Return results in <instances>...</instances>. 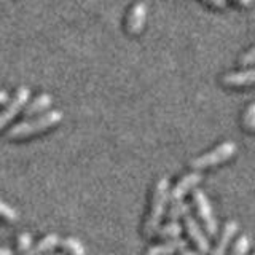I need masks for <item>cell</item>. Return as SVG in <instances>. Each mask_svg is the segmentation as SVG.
<instances>
[{
	"label": "cell",
	"mask_w": 255,
	"mask_h": 255,
	"mask_svg": "<svg viewBox=\"0 0 255 255\" xmlns=\"http://www.w3.org/2000/svg\"><path fill=\"white\" fill-rule=\"evenodd\" d=\"M193 203L196 204V209L199 217H201L203 223H204V228L207 231V235L215 236L217 235V220L214 217V212H212V206L209 203V199L204 195L203 190H195L193 191Z\"/></svg>",
	"instance_id": "4"
},
{
	"label": "cell",
	"mask_w": 255,
	"mask_h": 255,
	"mask_svg": "<svg viewBox=\"0 0 255 255\" xmlns=\"http://www.w3.org/2000/svg\"><path fill=\"white\" fill-rule=\"evenodd\" d=\"M51 104H53V98L50 94H46V93L38 94L30 104L29 102L26 104V107L22 109V115L26 118H29V117L38 115V114H43L45 110H48L51 107Z\"/></svg>",
	"instance_id": "9"
},
{
	"label": "cell",
	"mask_w": 255,
	"mask_h": 255,
	"mask_svg": "<svg viewBox=\"0 0 255 255\" xmlns=\"http://www.w3.org/2000/svg\"><path fill=\"white\" fill-rule=\"evenodd\" d=\"M16 252H18V255H34L32 236L29 233H21L16 238Z\"/></svg>",
	"instance_id": "15"
},
{
	"label": "cell",
	"mask_w": 255,
	"mask_h": 255,
	"mask_svg": "<svg viewBox=\"0 0 255 255\" xmlns=\"http://www.w3.org/2000/svg\"><path fill=\"white\" fill-rule=\"evenodd\" d=\"M6 102H8V93L0 90V106H3V104H6Z\"/></svg>",
	"instance_id": "23"
},
{
	"label": "cell",
	"mask_w": 255,
	"mask_h": 255,
	"mask_svg": "<svg viewBox=\"0 0 255 255\" xmlns=\"http://www.w3.org/2000/svg\"><path fill=\"white\" fill-rule=\"evenodd\" d=\"M18 219L19 214L16 212V209H13L10 204H6L5 201L0 199V220H3L6 223H14L18 222Z\"/></svg>",
	"instance_id": "18"
},
{
	"label": "cell",
	"mask_w": 255,
	"mask_h": 255,
	"mask_svg": "<svg viewBox=\"0 0 255 255\" xmlns=\"http://www.w3.org/2000/svg\"><path fill=\"white\" fill-rule=\"evenodd\" d=\"M180 255H203V254H198L195 251H190L188 247H185V249H182L180 251Z\"/></svg>",
	"instance_id": "24"
},
{
	"label": "cell",
	"mask_w": 255,
	"mask_h": 255,
	"mask_svg": "<svg viewBox=\"0 0 255 255\" xmlns=\"http://www.w3.org/2000/svg\"><path fill=\"white\" fill-rule=\"evenodd\" d=\"M61 244V238L56 233H50L43 236L40 241L37 243V246L34 247V255H48L54 252L56 247H59Z\"/></svg>",
	"instance_id": "13"
},
{
	"label": "cell",
	"mask_w": 255,
	"mask_h": 255,
	"mask_svg": "<svg viewBox=\"0 0 255 255\" xmlns=\"http://www.w3.org/2000/svg\"><path fill=\"white\" fill-rule=\"evenodd\" d=\"M201 179L203 177H201V174H199V172H190L187 175H183V177L177 182V185H175L169 191L171 203L180 201V199H183V196H185L191 188H195L198 183L201 182Z\"/></svg>",
	"instance_id": "7"
},
{
	"label": "cell",
	"mask_w": 255,
	"mask_h": 255,
	"mask_svg": "<svg viewBox=\"0 0 255 255\" xmlns=\"http://www.w3.org/2000/svg\"><path fill=\"white\" fill-rule=\"evenodd\" d=\"M187 214H190V206L187 203H183L182 199L180 201H174L167 211V219L169 220H177L180 217H185Z\"/></svg>",
	"instance_id": "17"
},
{
	"label": "cell",
	"mask_w": 255,
	"mask_h": 255,
	"mask_svg": "<svg viewBox=\"0 0 255 255\" xmlns=\"http://www.w3.org/2000/svg\"><path fill=\"white\" fill-rule=\"evenodd\" d=\"M48 255H64V254H61V252H51V254H48Z\"/></svg>",
	"instance_id": "27"
},
{
	"label": "cell",
	"mask_w": 255,
	"mask_h": 255,
	"mask_svg": "<svg viewBox=\"0 0 255 255\" xmlns=\"http://www.w3.org/2000/svg\"><path fill=\"white\" fill-rule=\"evenodd\" d=\"M254 62H255V48H252V50H249L246 54H243V58H241L243 66H251Z\"/></svg>",
	"instance_id": "21"
},
{
	"label": "cell",
	"mask_w": 255,
	"mask_h": 255,
	"mask_svg": "<svg viewBox=\"0 0 255 255\" xmlns=\"http://www.w3.org/2000/svg\"><path fill=\"white\" fill-rule=\"evenodd\" d=\"M185 227H187V231L191 238V241H193L195 246L198 247L199 254H203V255L209 254L211 252L209 239H207V236L204 235V231L201 230V227H199V223L195 220L193 215H190V214L185 215Z\"/></svg>",
	"instance_id": "6"
},
{
	"label": "cell",
	"mask_w": 255,
	"mask_h": 255,
	"mask_svg": "<svg viewBox=\"0 0 255 255\" xmlns=\"http://www.w3.org/2000/svg\"><path fill=\"white\" fill-rule=\"evenodd\" d=\"M145 19H147V5L143 2L134 3L129 14H128V22H126L128 32L132 35L139 34L143 29V26H145Z\"/></svg>",
	"instance_id": "8"
},
{
	"label": "cell",
	"mask_w": 255,
	"mask_h": 255,
	"mask_svg": "<svg viewBox=\"0 0 255 255\" xmlns=\"http://www.w3.org/2000/svg\"><path fill=\"white\" fill-rule=\"evenodd\" d=\"M62 120V114L59 110H50L46 114H42L32 120H24V122L14 125L10 128L6 132V137L11 140H19V139H26L32 137V135L40 134L50 128H54L56 125H59Z\"/></svg>",
	"instance_id": "1"
},
{
	"label": "cell",
	"mask_w": 255,
	"mask_h": 255,
	"mask_svg": "<svg viewBox=\"0 0 255 255\" xmlns=\"http://www.w3.org/2000/svg\"><path fill=\"white\" fill-rule=\"evenodd\" d=\"M238 228H239L238 223L233 222V220L227 223L225 228H223V231H222V235H220V239H219L217 246H215V249L212 251V255H225L227 254L231 239H233L235 235L238 233Z\"/></svg>",
	"instance_id": "10"
},
{
	"label": "cell",
	"mask_w": 255,
	"mask_h": 255,
	"mask_svg": "<svg viewBox=\"0 0 255 255\" xmlns=\"http://www.w3.org/2000/svg\"><path fill=\"white\" fill-rule=\"evenodd\" d=\"M222 82L228 86H247L255 83V69L249 70H241V72H233L222 78Z\"/></svg>",
	"instance_id": "11"
},
{
	"label": "cell",
	"mask_w": 255,
	"mask_h": 255,
	"mask_svg": "<svg viewBox=\"0 0 255 255\" xmlns=\"http://www.w3.org/2000/svg\"><path fill=\"white\" fill-rule=\"evenodd\" d=\"M185 247H187V241L174 238L164 244H158V246L150 247V249L145 252V255H171L174 252H180L182 249H185Z\"/></svg>",
	"instance_id": "12"
},
{
	"label": "cell",
	"mask_w": 255,
	"mask_h": 255,
	"mask_svg": "<svg viewBox=\"0 0 255 255\" xmlns=\"http://www.w3.org/2000/svg\"><path fill=\"white\" fill-rule=\"evenodd\" d=\"M29 98H30V90L26 86H21L19 90L16 91L11 102L0 112V129H3L6 125H10L13 122V118L26 107V104L29 102Z\"/></svg>",
	"instance_id": "5"
},
{
	"label": "cell",
	"mask_w": 255,
	"mask_h": 255,
	"mask_svg": "<svg viewBox=\"0 0 255 255\" xmlns=\"http://www.w3.org/2000/svg\"><path fill=\"white\" fill-rule=\"evenodd\" d=\"M244 128L247 131H255V102L251 104L244 115Z\"/></svg>",
	"instance_id": "20"
},
{
	"label": "cell",
	"mask_w": 255,
	"mask_h": 255,
	"mask_svg": "<svg viewBox=\"0 0 255 255\" xmlns=\"http://www.w3.org/2000/svg\"><path fill=\"white\" fill-rule=\"evenodd\" d=\"M235 153H236V143L228 140V142L220 143V145L215 147L214 150L207 151V153L191 159L190 166L193 167V169H204V167H211V166L227 161V159H230Z\"/></svg>",
	"instance_id": "3"
},
{
	"label": "cell",
	"mask_w": 255,
	"mask_h": 255,
	"mask_svg": "<svg viewBox=\"0 0 255 255\" xmlns=\"http://www.w3.org/2000/svg\"><path fill=\"white\" fill-rule=\"evenodd\" d=\"M167 199H169V179L161 177L155 185L153 196H151L150 212L147 215L145 225H143V235L147 238H151L153 235H156L159 223H161V219L166 211Z\"/></svg>",
	"instance_id": "2"
},
{
	"label": "cell",
	"mask_w": 255,
	"mask_h": 255,
	"mask_svg": "<svg viewBox=\"0 0 255 255\" xmlns=\"http://www.w3.org/2000/svg\"><path fill=\"white\" fill-rule=\"evenodd\" d=\"M207 2L215 5V6H219V8H225L227 6V0H207Z\"/></svg>",
	"instance_id": "22"
},
{
	"label": "cell",
	"mask_w": 255,
	"mask_h": 255,
	"mask_svg": "<svg viewBox=\"0 0 255 255\" xmlns=\"http://www.w3.org/2000/svg\"><path fill=\"white\" fill-rule=\"evenodd\" d=\"M236 2L243 3V5H251V3H252V0H236Z\"/></svg>",
	"instance_id": "26"
},
{
	"label": "cell",
	"mask_w": 255,
	"mask_h": 255,
	"mask_svg": "<svg viewBox=\"0 0 255 255\" xmlns=\"http://www.w3.org/2000/svg\"><path fill=\"white\" fill-rule=\"evenodd\" d=\"M254 255H255V254H254Z\"/></svg>",
	"instance_id": "28"
},
{
	"label": "cell",
	"mask_w": 255,
	"mask_h": 255,
	"mask_svg": "<svg viewBox=\"0 0 255 255\" xmlns=\"http://www.w3.org/2000/svg\"><path fill=\"white\" fill-rule=\"evenodd\" d=\"M59 247H61V249H62L64 252H67V255H85V254H86L83 244L80 243L77 238H66V239H61Z\"/></svg>",
	"instance_id": "14"
},
{
	"label": "cell",
	"mask_w": 255,
	"mask_h": 255,
	"mask_svg": "<svg viewBox=\"0 0 255 255\" xmlns=\"http://www.w3.org/2000/svg\"><path fill=\"white\" fill-rule=\"evenodd\" d=\"M182 225L177 222V220H171L169 223H166V225H163L161 228H158V236H161V238H179L182 235Z\"/></svg>",
	"instance_id": "16"
},
{
	"label": "cell",
	"mask_w": 255,
	"mask_h": 255,
	"mask_svg": "<svg viewBox=\"0 0 255 255\" xmlns=\"http://www.w3.org/2000/svg\"><path fill=\"white\" fill-rule=\"evenodd\" d=\"M251 246H252V239L249 236H247V235L239 236L238 241L233 246V249H231L230 255H246L247 251L251 249Z\"/></svg>",
	"instance_id": "19"
},
{
	"label": "cell",
	"mask_w": 255,
	"mask_h": 255,
	"mask_svg": "<svg viewBox=\"0 0 255 255\" xmlns=\"http://www.w3.org/2000/svg\"><path fill=\"white\" fill-rule=\"evenodd\" d=\"M0 255H13V251L10 247H0Z\"/></svg>",
	"instance_id": "25"
}]
</instances>
